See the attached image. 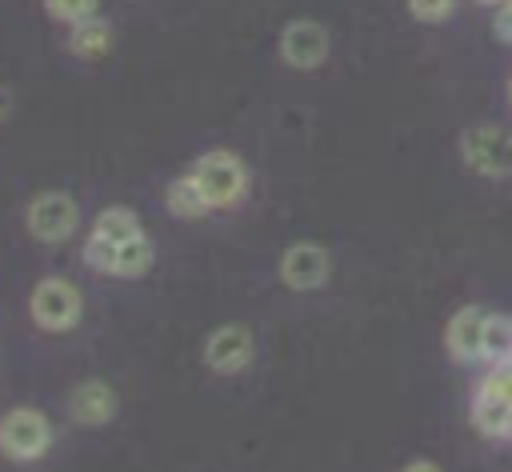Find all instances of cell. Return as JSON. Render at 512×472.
Here are the masks:
<instances>
[{
	"mask_svg": "<svg viewBox=\"0 0 512 472\" xmlns=\"http://www.w3.org/2000/svg\"><path fill=\"white\" fill-rule=\"evenodd\" d=\"M476 392H484V396H492V400H500V404L512 408V364L508 360L504 364H488V372L480 376Z\"/></svg>",
	"mask_w": 512,
	"mask_h": 472,
	"instance_id": "ac0fdd59",
	"label": "cell"
},
{
	"mask_svg": "<svg viewBox=\"0 0 512 472\" xmlns=\"http://www.w3.org/2000/svg\"><path fill=\"white\" fill-rule=\"evenodd\" d=\"M484 328H488V312L480 304H464L444 332L448 356L456 364H480V348H484Z\"/></svg>",
	"mask_w": 512,
	"mask_h": 472,
	"instance_id": "30bf717a",
	"label": "cell"
},
{
	"mask_svg": "<svg viewBox=\"0 0 512 472\" xmlns=\"http://www.w3.org/2000/svg\"><path fill=\"white\" fill-rule=\"evenodd\" d=\"M480 4H500V0H480Z\"/></svg>",
	"mask_w": 512,
	"mask_h": 472,
	"instance_id": "d4e9b609",
	"label": "cell"
},
{
	"mask_svg": "<svg viewBox=\"0 0 512 472\" xmlns=\"http://www.w3.org/2000/svg\"><path fill=\"white\" fill-rule=\"evenodd\" d=\"M472 428L488 440H508L512 432V408L484 396V392H472Z\"/></svg>",
	"mask_w": 512,
	"mask_h": 472,
	"instance_id": "9a60e30c",
	"label": "cell"
},
{
	"mask_svg": "<svg viewBox=\"0 0 512 472\" xmlns=\"http://www.w3.org/2000/svg\"><path fill=\"white\" fill-rule=\"evenodd\" d=\"M492 32H496V40H500V44H508V48H512V4H508V0L496 8V16H492Z\"/></svg>",
	"mask_w": 512,
	"mask_h": 472,
	"instance_id": "44dd1931",
	"label": "cell"
},
{
	"mask_svg": "<svg viewBox=\"0 0 512 472\" xmlns=\"http://www.w3.org/2000/svg\"><path fill=\"white\" fill-rule=\"evenodd\" d=\"M80 260L84 268L100 272V276H112V260H116V244L112 240H100V236H84V248H80Z\"/></svg>",
	"mask_w": 512,
	"mask_h": 472,
	"instance_id": "d6986e66",
	"label": "cell"
},
{
	"mask_svg": "<svg viewBox=\"0 0 512 472\" xmlns=\"http://www.w3.org/2000/svg\"><path fill=\"white\" fill-rule=\"evenodd\" d=\"M460 156L480 176H512V132L500 124H472L460 132Z\"/></svg>",
	"mask_w": 512,
	"mask_h": 472,
	"instance_id": "5b68a950",
	"label": "cell"
},
{
	"mask_svg": "<svg viewBox=\"0 0 512 472\" xmlns=\"http://www.w3.org/2000/svg\"><path fill=\"white\" fill-rule=\"evenodd\" d=\"M508 104H512V80H508Z\"/></svg>",
	"mask_w": 512,
	"mask_h": 472,
	"instance_id": "cb8c5ba5",
	"label": "cell"
},
{
	"mask_svg": "<svg viewBox=\"0 0 512 472\" xmlns=\"http://www.w3.org/2000/svg\"><path fill=\"white\" fill-rule=\"evenodd\" d=\"M508 364H512V352H508Z\"/></svg>",
	"mask_w": 512,
	"mask_h": 472,
	"instance_id": "484cf974",
	"label": "cell"
},
{
	"mask_svg": "<svg viewBox=\"0 0 512 472\" xmlns=\"http://www.w3.org/2000/svg\"><path fill=\"white\" fill-rule=\"evenodd\" d=\"M64 404H68L72 424H80V428H104L120 412V396L108 380H80Z\"/></svg>",
	"mask_w": 512,
	"mask_h": 472,
	"instance_id": "ba28073f",
	"label": "cell"
},
{
	"mask_svg": "<svg viewBox=\"0 0 512 472\" xmlns=\"http://www.w3.org/2000/svg\"><path fill=\"white\" fill-rule=\"evenodd\" d=\"M508 4H512V0H508Z\"/></svg>",
	"mask_w": 512,
	"mask_h": 472,
	"instance_id": "4316f807",
	"label": "cell"
},
{
	"mask_svg": "<svg viewBox=\"0 0 512 472\" xmlns=\"http://www.w3.org/2000/svg\"><path fill=\"white\" fill-rule=\"evenodd\" d=\"M276 48H280V60L288 68L308 72V68H320L328 60L332 40H328V28L320 20H292V24H284Z\"/></svg>",
	"mask_w": 512,
	"mask_h": 472,
	"instance_id": "8992f818",
	"label": "cell"
},
{
	"mask_svg": "<svg viewBox=\"0 0 512 472\" xmlns=\"http://www.w3.org/2000/svg\"><path fill=\"white\" fill-rule=\"evenodd\" d=\"M88 232H92V236H100V240L124 244V240L140 236L144 228H140V216H136L128 204H108V208H100V212H96V220H92V228H88Z\"/></svg>",
	"mask_w": 512,
	"mask_h": 472,
	"instance_id": "5bb4252c",
	"label": "cell"
},
{
	"mask_svg": "<svg viewBox=\"0 0 512 472\" xmlns=\"http://www.w3.org/2000/svg\"><path fill=\"white\" fill-rule=\"evenodd\" d=\"M452 8H456V0H408V12L424 24H440L444 16H452Z\"/></svg>",
	"mask_w": 512,
	"mask_h": 472,
	"instance_id": "ffe728a7",
	"label": "cell"
},
{
	"mask_svg": "<svg viewBox=\"0 0 512 472\" xmlns=\"http://www.w3.org/2000/svg\"><path fill=\"white\" fill-rule=\"evenodd\" d=\"M512 352V320L500 312H488V328H484V348H480V364H504Z\"/></svg>",
	"mask_w": 512,
	"mask_h": 472,
	"instance_id": "2e32d148",
	"label": "cell"
},
{
	"mask_svg": "<svg viewBox=\"0 0 512 472\" xmlns=\"http://www.w3.org/2000/svg\"><path fill=\"white\" fill-rule=\"evenodd\" d=\"M188 176L200 184V192H204V200H208L212 212L236 208V204L248 196V168H244V160H240L236 152H228V148L204 152V156L192 164Z\"/></svg>",
	"mask_w": 512,
	"mask_h": 472,
	"instance_id": "3957f363",
	"label": "cell"
},
{
	"mask_svg": "<svg viewBox=\"0 0 512 472\" xmlns=\"http://www.w3.org/2000/svg\"><path fill=\"white\" fill-rule=\"evenodd\" d=\"M28 316H32V324L40 328V332H48V336H64V332H72L76 324H80V316H84V292L76 288V280H68V276H40L36 284H32V292H28Z\"/></svg>",
	"mask_w": 512,
	"mask_h": 472,
	"instance_id": "6da1fadb",
	"label": "cell"
},
{
	"mask_svg": "<svg viewBox=\"0 0 512 472\" xmlns=\"http://www.w3.org/2000/svg\"><path fill=\"white\" fill-rule=\"evenodd\" d=\"M24 228L36 244H68L76 232H80V204L72 200V192L64 188H48V192H36L28 204H24Z\"/></svg>",
	"mask_w": 512,
	"mask_h": 472,
	"instance_id": "277c9868",
	"label": "cell"
},
{
	"mask_svg": "<svg viewBox=\"0 0 512 472\" xmlns=\"http://www.w3.org/2000/svg\"><path fill=\"white\" fill-rule=\"evenodd\" d=\"M152 264H156V244L148 240V232H140V236H132V240L116 244L112 276H120V280H140Z\"/></svg>",
	"mask_w": 512,
	"mask_h": 472,
	"instance_id": "4fadbf2b",
	"label": "cell"
},
{
	"mask_svg": "<svg viewBox=\"0 0 512 472\" xmlns=\"http://www.w3.org/2000/svg\"><path fill=\"white\" fill-rule=\"evenodd\" d=\"M164 208H168V216H176V220H200V216L212 212L208 200H204V192H200V184H196L188 172L176 176V180H168V188H164Z\"/></svg>",
	"mask_w": 512,
	"mask_h": 472,
	"instance_id": "7c38bea8",
	"label": "cell"
},
{
	"mask_svg": "<svg viewBox=\"0 0 512 472\" xmlns=\"http://www.w3.org/2000/svg\"><path fill=\"white\" fill-rule=\"evenodd\" d=\"M44 12H48L56 24L72 28V24L88 20V16H96V12H100V0H44Z\"/></svg>",
	"mask_w": 512,
	"mask_h": 472,
	"instance_id": "e0dca14e",
	"label": "cell"
},
{
	"mask_svg": "<svg viewBox=\"0 0 512 472\" xmlns=\"http://www.w3.org/2000/svg\"><path fill=\"white\" fill-rule=\"evenodd\" d=\"M252 356H256V340H252V332L244 324H220L204 340V364L212 372H220V376L244 372L252 364Z\"/></svg>",
	"mask_w": 512,
	"mask_h": 472,
	"instance_id": "52a82bcc",
	"label": "cell"
},
{
	"mask_svg": "<svg viewBox=\"0 0 512 472\" xmlns=\"http://www.w3.org/2000/svg\"><path fill=\"white\" fill-rule=\"evenodd\" d=\"M328 272H332V256H328L320 244H312V240H300V244L284 248V256H280V280H284L292 292H312V288H320V284L328 280Z\"/></svg>",
	"mask_w": 512,
	"mask_h": 472,
	"instance_id": "9c48e42d",
	"label": "cell"
},
{
	"mask_svg": "<svg viewBox=\"0 0 512 472\" xmlns=\"http://www.w3.org/2000/svg\"><path fill=\"white\" fill-rule=\"evenodd\" d=\"M56 440L52 420L36 404H16L0 416V456L8 464H36Z\"/></svg>",
	"mask_w": 512,
	"mask_h": 472,
	"instance_id": "7a4b0ae2",
	"label": "cell"
},
{
	"mask_svg": "<svg viewBox=\"0 0 512 472\" xmlns=\"http://www.w3.org/2000/svg\"><path fill=\"white\" fill-rule=\"evenodd\" d=\"M112 24L96 12V16H88V20H80V24H72L68 28V36H64V48L76 56V60H100V56H108L112 52Z\"/></svg>",
	"mask_w": 512,
	"mask_h": 472,
	"instance_id": "8fae6325",
	"label": "cell"
},
{
	"mask_svg": "<svg viewBox=\"0 0 512 472\" xmlns=\"http://www.w3.org/2000/svg\"><path fill=\"white\" fill-rule=\"evenodd\" d=\"M8 116H12V92H8L4 84H0V124H4Z\"/></svg>",
	"mask_w": 512,
	"mask_h": 472,
	"instance_id": "603a6c76",
	"label": "cell"
},
{
	"mask_svg": "<svg viewBox=\"0 0 512 472\" xmlns=\"http://www.w3.org/2000/svg\"><path fill=\"white\" fill-rule=\"evenodd\" d=\"M508 436H512V432H508Z\"/></svg>",
	"mask_w": 512,
	"mask_h": 472,
	"instance_id": "83f0119b",
	"label": "cell"
},
{
	"mask_svg": "<svg viewBox=\"0 0 512 472\" xmlns=\"http://www.w3.org/2000/svg\"><path fill=\"white\" fill-rule=\"evenodd\" d=\"M400 472H444L436 460H412V464H404Z\"/></svg>",
	"mask_w": 512,
	"mask_h": 472,
	"instance_id": "7402d4cb",
	"label": "cell"
}]
</instances>
